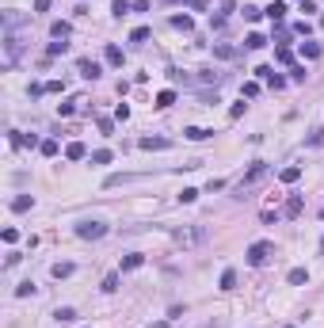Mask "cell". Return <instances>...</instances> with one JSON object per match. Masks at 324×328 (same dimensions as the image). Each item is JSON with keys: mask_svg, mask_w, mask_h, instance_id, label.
Segmentation results:
<instances>
[{"mask_svg": "<svg viewBox=\"0 0 324 328\" xmlns=\"http://www.w3.org/2000/svg\"><path fill=\"white\" fill-rule=\"evenodd\" d=\"M206 241V225H183L176 229V244L179 248H194V244H202Z\"/></svg>", "mask_w": 324, "mask_h": 328, "instance_id": "cell-1", "label": "cell"}, {"mask_svg": "<svg viewBox=\"0 0 324 328\" xmlns=\"http://www.w3.org/2000/svg\"><path fill=\"white\" fill-rule=\"evenodd\" d=\"M263 176H267V164H263V160H256V164H252V172L244 176V183L236 187V199H248V191H252L256 183H259Z\"/></svg>", "mask_w": 324, "mask_h": 328, "instance_id": "cell-2", "label": "cell"}, {"mask_svg": "<svg viewBox=\"0 0 324 328\" xmlns=\"http://www.w3.org/2000/svg\"><path fill=\"white\" fill-rule=\"evenodd\" d=\"M271 252H275V244H271V241H256L248 248V263H252V267H263L267 259H271Z\"/></svg>", "mask_w": 324, "mask_h": 328, "instance_id": "cell-3", "label": "cell"}, {"mask_svg": "<svg viewBox=\"0 0 324 328\" xmlns=\"http://www.w3.org/2000/svg\"><path fill=\"white\" fill-rule=\"evenodd\" d=\"M76 237L80 241H99V237H107V225L103 221H80L76 225Z\"/></svg>", "mask_w": 324, "mask_h": 328, "instance_id": "cell-4", "label": "cell"}, {"mask_svg": "<svg viewBox=\"0 0 324 328\" xmlns=\"http://www.w3.org/2000/svg\"><path fill=\"white\" fill-rule=\"evenodd\" d=\"M286 12H290V8H286L282 0H275V4H267V8H263V15L271 19V23H282V19H286Z\"/></svg>", "mask_w": 324, "mask_h": 328, "instance_id": "cell-5", "label": "cell"}, {"mask_svg": "<svg viewBox=\"0 0 324 328\" xmlns=\"http://www.w3.org/2000/svg\"><path fill=\"white\" fill-rule=\"evenodd\" d=\"M80 76H84V80H96V76H99V65H96L92 57H80Z\"/></svg>", "mask_w": 324, "mask_h": 328, "instance_id": "cell-6", "label": "cell"}, {"mask_svg": "<svg viewBox=\"0 0 324 328\" xmlns=\"http://www.w3.org/2000/svg\"><path fill=\"white\" fill-rule=\"evenodd\" d=\"M84 157H88V149H84L80 142H69V145H65V160H84Z\"/></svg>", "mask_w": 324, "mask_h": 328, "instance_id": "cell-7", "label": "cell"}, {"mask_svg": "<svg viewBox=\"0 0 324 328\" xmlns=\"http://www.w3.org/2000/svg\"><path fill=\"white\" fill-rule=\"evenodd\" d=\"M321 54H324L321 42H301V57H305V61H317Z\"/></svg>", "mask_w": 324, "mask_h": 328, "instance_id": "cell-8", "label": "cell"}, {"mask_svg": "<svg viewBox=\"0 0 324 328\" xmlns=\"http://www.w3.org/2000/svg\"><path fill=\"white\" fill-rule=\"evenodd\" d=\"M210 134H214V130H202V126H187V130H183V138H187V142H206Z\"/></svg>", "mask_w": 324, "mask_h": 328, "instance_id": "cell-9", "label": "cell"}, {"mask_svg": "<svg viewBox=\"0 0 324 328\" xmlns=\"http://www.w3.org/2000/svg\"><path fill=\"white\" fill-rule=\"evenodd\" d=\"M279 180L282 183H297V180H301V168H297V164H286V168L279 172Z\"/></svg>", "mask_w": 324, "mask_h": 328, "instance_id": "cell-10", "label": "cell"}, {"mask_svg": "<svg viewBox=\"0 0 324 328\" xmlns=\"http://www.w3.org/2000/svg\"><path fill=\"white\" fill-rule=\"evenodd\" d=\"M301 206H305V202H301V195H290V199H286V210H282V214H286V218H297V214H301Z\"/></svg>", "mask_w": 324, "mask_h": 328, "instance_id": "cell-11", "label": "cell"}, {"mask_svg": "<svg viewBox=\"0 0 324 328\" xmlns=\"http://www.w3.org/2000/svg\"><path fill=\"white\" fill-rule=\"evenodd\" d=\"M286 283H290V286H305V283H309V271H305V267H294V271L286 275Z\"/></svg>", "mask_w": 324, "mask_h": 328, "instance_id": "cell-12", "label": "cell"}, {"mask_svg": "<svg viewBox=\"0 0 324 328\" xmlns=\"http://www.w3.org/2000/svg\"><path fill=\"white\" fill-rule=\"evenodd\" d=\"M141 263H145V256H141V252H130V256L122 259V271H137Z\"/></svg>", "mask_w": 324, "mask_h": 328, "instance_id": "cell-13", "label": "cell"}, {"mask_svg": "<svg viewBox=\"0 0 324 328\" xmlns=\"http://www.w3.org/2000/svg\"><path fill=\"white\" fill-rule=\"evenodd\" d=\"M290 35H294V31H290V27H282V23H275V31H271V38H275L279 46H286V42H290Z\"/></svg>", "mask_w": 324, "mask_h": 328, "instance_id": "cell-14", "label": "cell"}, {"mask_svg": "<svg viewBox=\"0 0 324 328\" xmlns=\"http://www.w3.org/2000/svg\"><path fill=\"white\" fill-rule=\"evenodd\" d=\"M103 57H107V65L122 69V50H118V46H107V50H103Z\"/></svg>", "mask_w": 324, "mask_h": 328, "instance_id": "cell-15", "label": "cell"}, {"mask_svg": "<svg viewBox=\"0 0 324 328\" xmlns=\"http://www.w3.org/2000/svg\"><path fill=\"white\" fill-rule=\"evenodd\" d=\"M137 145H141V149H168L172 142H168V138H141Z\"/></svg>", "mask_w": 324, "mask_h": 328, "instance_id": "cell-16", "label": "cell"}, {"mask_svg": "<svg viewBox=\"0 0 324 328\" xmlns=\"http://www.w3.org/2000/svg\"><path fill=\"white\" fill-rule=\"evenodd\" d=\"M275 61H279V65H294V50H290V46H279V50H275Z\"/></svg>", "mask_w": 324, "mask_h": 328, "instance_id": "cell-17", "label": "cell"}, {"mask_svg": "<svg viewBox=\"0 0 324 328\" xmlns=\"http://www.w3.org/2000/svg\"><path fill=\"white\" fill-rule=\"evenodd\" d=\"M111 12H115L118 19H122L126 12H133V0H111Z\"/></svg>", "mask_w": 324, "mask_h": 328, "instance_id": "cell-18", "label": "cell"}, {"mask_svg": "<svg viewBox=\"0 0 324 328\" xmlns=\"http://www.w3.org/2000/svg\"><path fill=\"white\" fill-rule=\"evenodd\" d=\"M50 35H54V38H69V35H73V27H69L65 19H58V23L50 27Z\"/></svg>", "mask_w": 324, "mask_h": 328, "instance_id": "cell-19", "label": "cell"}, {"mask_svg": "<svg viewBox=\"0 0 324 328\" xmlns=\"http://www.w3.org/2000/svg\"><path fill=\"white\" fill-rule=\"evenodd\" d=\"M244 46H248V50H263V46H267V38L259 35V31H252L248 38H244Z\"/></svg>", "mask_w": 324, "mask_h": 328, "instance_id": "cell-20", "label": "cell"}, {"mask_svg": "<svg viewBox=\"0 0 324 328\" xmlns=\"http://www.w3.org/2000/svg\"><path fill=\"white\" fill-rule=\"evenodd\" d=\"M31 206H34V199H31V195H15V199H12V210H19V214H23V210H31Z\"/></svg>", "mask_w": 324, "mask_h": 328, "instance_id": "cell-21", "label": "cell"}, {"mask_svg": "<svg viewBox=\"0 0 324 328\" xmlns=\"http://www.w3.org/2000/svg\"><path fill=\"white\" fill-rule=\"evenodd\" d=\"M172 103H176V92H172V88L157 92V107H172Z\"/></svg>", "mask_w": 324, "mask_h": 328, "instance_id": "cell-22", "label": "cell"}, {"mask_svg": "<svg viewBox=\"0 0 324 328\" xmlns=\"http://www.w3.org/2000/svg\"><path fill=\"white\" fill-rule=\"evenodd\" d=\"M172 27H176V31H191L194 19H191V15H172Z\"/></svg>", "mask_w": 324, "mask_h": 328, "instance_id": "cell-23", "label": "cell"}, {"mask_svg": "<svg viewBox=\"0 0 324 328\" xmlns=\"http://www.w3.org/2000/svg\"><path fill=\"white\" fill-rule=\"evenodd\" d=\"M240 96H244V100H256V96H259V80H248V84H240Z\"/></svg>", "mask_w": 324, "mask_h": 328, "instance_id": "cell-24", "label": "cell"}, {"mask_svg": "<svg viewBox=\"0 0 324 328\" xmlns=\"http://www.w3.org/2000/svg\"><path fill=\"white\" fill-rule=\"evenodd\" d=\"M50 275H54V279H69V275H73V263H54Z\"/></svg>", "mask_w": 324, "mask_h": 328, "instance_id": "cell-25", "label": "cell"}, {"mask_svg": "<svg viewBox=\"0 0 324 328\" xmlns=\"http://www.w3.org/2000/svg\"><path fill=\"white\" fill-rule=\"evenodd\" d=\"M233 286H236V271L225 267V271H221V290H233Z\"/></svg>", "mask_w": 324, "mask_h": 328, "instance_id": "cell-26", "label": "cell"}, {"mask_svg": "<svg viewBox=\"0 0 324 328\" xmlns=\"http://www.w3.org/2000/svg\"><path fill=\"white\" fill-rule=\"evenodd\" d=\"M54 317H58L61 325H73V321H76V309H69V305H61V309H58Z\"/></svg>", "mask_w": 324, "mask_h": 328, "instance_id": "cell-27", "label": "cell"}, {"mask_svg": "<svg viewBox=\"0 0 324 328\" xmlns=\"http://www.w3.org/2000/svg\"><path fill=\"white\" fill-rule=\"evenodd\" d=\"M65 50H69V42H65V38H58V42L46 46V57H58V54H65Z\"/></svg>", "mask_w": 324, "mask_h": 328, "instance_id": "cell-28", "label": "cell"}, {"mask_svg": "<svg viewBox=\"0 0 324 328\" xmlns=\"http://www.w3.org/2000/svg\"><path fill=\"white\" fill-rule=\"evenodd\" d=\"M38 153H42V157H58V142H54V138H46V142L38 145Z\"/></svg>", "mask_w": 324, "mask_h": 328, "instance_id": "cell-29", "label": "cell"}, {"mask_svg": "<svg viewBox=\"0 0 324 328\" xmlns=\"http://www.w3.org/2000/svg\"><path fill=\"white\" fill-rule=\"evenodd\" d=\"M198 80H202V84H218V80H221V73H214V69H202V73H198Z\"/></svg>", "mask_w": 324, "mask_h": 328, "instance_id": "cell-30", "label": "cell"}, {"mask_svg": "<svg viewBox=\"0 0 324 328\" xmlns=\"http://www.w3.org/2000/svg\"><path fill=\"white\" fill-rule=\"evenodd\" d=\"M92 164H111V149H96L92 153Z\"/></svg>", "mask_w": 324, "mask_h": 328, "instance_id": "cell-31", "label": "cell"}, {"mask_svg": "<svg viewBox=\"0 0 324 328\" xmlns=\"http://www.w3.org/2000/svg\"><path fill=\"white\" fill-rule=\"evenodd\" d=\"M149 35H153V31H149V27H137V31H130V42H145Z\"/></svg>", "mask_w": 324, "mask_h": 328, "instance_id": "cell-32", "label": "cell"}, {"mask_svg": "<svg viewBox=\"0 0 324 328\" xmlns=\"http://www.w3.org/2000/svg\"><path fill=\"white\" fill-rule=\"evenodd\" d=\"M259 15H263V12H259V8H256V4H244V19H248V23H256V19H259Z\"/></svg>", "mask_w": 324, "mask_h": 328, "instance_id": "cell-33", "label": "cell"}, {"mask_svg": "<svg viewBox=\"0 0 324 328\" xmlns=\"http://www.w3.org/2000/svg\"><path fill=\"white\" fill-rule=\"evenodd\" d=\"M290 31H294V35H309V31H313V23H309V19H297V23H294Z\"/></svg>", "mask_w": 324, "mask_h": 328, "instance_id": "cell-34", "label": "cell"}, {"mask_svg": "<svg viewBox=\"0 0 324 328\" xmlns=\"http://www.w3.org/2000/svg\"><path fill=\"white\" fill-rule=\"evenodd\" d=\"M103 290H107V294H115V290H118V275H115V271L103 279Z\"/></svg>", "mask_w": 324, "mask_h": 328, "instance_id": "cell-35", "label": "cell"}, {"mask_svg": "<svg viewBox=\"0 0 324 328\" xmlns=\"http://www.w3.org/2000/svg\"><path fill=\"white\" fill-rule=\"evenodd\" d=\"M198 199V191H194V187H183V191H179V202H194Z\"/></svg>", "mask_w": 324, "mask_h": 328, "instance_id": "cell-36", "label": "cell"}, {"mask_svg": "<svg viewBox=\"0 0 324 328\" xmlns=\"http://www.w3.org/2000/svg\"><path fill=\"white\" fill-rule=\"evenodd\" d=\"M15 294H19V298H27V294H34V283H19V286H15Z\"/></svg>", "mask_w": 324, "mask_h": 328, "instance_id": "cell-37", "label": "cell"}, {"mask_svg": "<svg viewBox=\"0 0 324 328\" xmlns=\"http://www.w3.org/2000/svg\"><path fill=\"white\" fill-rule=\"evenodd\" d=\"M290 80H297V84H301V80H305V65H294V69H290Z\"/></svg>", "mask_w": 324, "mask_h": 328, "instance_id": "cell-38", "label": "cell"}, {"mask_svg": "<svg viewBox=\"0 0 324 328\" xmlns=\"http://www.w3.org/2000/svg\"><path fill=\"white\" fill-rule=\"evenodd\" d=\"M0 237H4V244H15V241H19V233H15V229H12V225L4 229V233H0Z\"/></svg>", "mask_w": 324, "mask_h": 328, "instance_id": "cell-39", "label": "cell"}, {"mask_svg": "<svg viewBox=\"0 0 324 328\" xmlns=\"http://www.w3.org/2000/svg\"><path fill=\"white\" fill-rule=\"evenodd\" d=\"M256 76H259V80H271V76H275V69H271V65H259V69H256Z\"/></svg>", "mask_w": 324, "mask_h": 328, "instance_id": "cell-40", "label": "cell"}, {"mask_svg": "<svg viewBox=\"0 0 324 328\" xmlns=\"http://www.w3.org/2000/svg\"><path fill=\"white\" fill-rule=\"evenodd\" d=\"M115 118H118V122H126V118H130V107H126V103H118V111H115Z\"/></svg>", "mask_w": 324, "mask_h": 328, "instance_id": "cell-41", "label": "cell"}, {"mask_svg": "<svg viewBox=\"0 0 324 328\" xmlns=\"http://www.w3.org/2000/svg\"><path fill=\"white\" fill-rule=\"evenodd\" d=\"M267 84H271V88H275V92H282V88H286V80H282V76H279V73H275V76H271V80H267Z\"/></svg>", "mask_w": 324, "mask_h": 328, "instance_id": "cell-42", "label": "cell"}, {"mask_svg": "<svg viewBox=\"0 0 324 328\" xmlns=\"http://www.w3.org/2000/svg\"><path fill=\"white\" fill-rule=\"evenodd\" d=\"M244 107H248L244 100H240V103H233V111H229V118H240V114H244Z\"/></svg>", "mask_w": 324, "mask_h": 328, "instance_id": "cell-43", "label": "cell"}, {"mask_svg": "<svg viewBox=\"0 0 324 328\" xmlns=\"http://www.w3.org/2000/svg\"><path fill=\"white\" fill-rule=\"evenodd\" d=\"M324 142V126L321 130H313V134H309V145H321Z\"/></svg>", "mask_w": 324, "mask_h": 328, "instance_id": "cell-44", "label": "cell"}, {"mask_svg": "<svg viewBox=\"0 0 324 328\" xmlns=\"http://www.w3.org/2000/svg\"><path fill=\"white\" fill-rule=\"evenodd\" d=\"M50 4L54 0H34V12H50Z\"/></svg>", "mask_w": 324, "mask_h": 328, "instance_id": "cell-45", "label": "cell"}, {"mask_svg": "<svg viewBox=\"0 0 324 328\" xmlns=\"http://www.w3.org/2000/svg\"><path fill=\"white\" fill-rule=\"evenodd\" d=\"M149 328H168V325H164V321H161V325H149Z\"/></svg>", "mask_w": 324, "mask_h": 328, "instance_id": "cell-46", "label": "cell"}, {"mask_svg": "<svg viewBox=\"0 0 324 328\" xmlns=\"http://www.w3.org/2000/svg\"><path fill=\"white\" fill-rule=\"evenodd\" d=\"M321 221H324V206H321Z\"/></svg>", "mask_w": 324, "mask_h": 328, "instance_id": "cell-47", "label": "cell"}, {"mask_svg": "<svg viewBox=\"0 0 324 328\" xmlns=\"http://www.w3.org/2000/svg\"><path fill=\"white\" fill-rule=\"evenodd\" d=\"M321 27H324V15H321Z\"/></svg>", "mask_w": 324, "mask_h": 328, "instance_id": "cell-48", "label": "cell"}, {"mask_svg": "<svg viewBox=\"0 0 324 328\" xmlns=\"http://www.w3.org/2000/svg\"><path fill=\"white\" fill-rule=\"evenodd\" d=\"M286 328H290V325H286Z\"/></svg>", "mask_w": 324, "mask_h": 328, "instance_id": "cell-49", "label": "cell"}]
</instances>
